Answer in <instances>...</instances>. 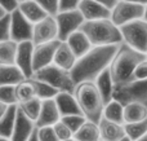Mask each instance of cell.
<instances>
[{
	"mask_svg": "<svg viewBox=\"0 0 147 141\" xmlns=\"http://www.w3.org/2000/svg\"><path fill=\"white\" fill-rule=\"evenodd\" d=\"M120 44L93 45L85 54L79 57L70 70L74 83L79 84L81 82H94L97 77L109 67Z\"/></svg>",
	"mask_w": 147,
	"mask_h": 141,
	"instance_id": "1",
	"label": "cell"
},
{
	"mask_svg": "<svg viewBox=\"0 0 147 141\" xmlns=\"http://www.w3.org/2000/svg\"><path fill=\"white\" fill-rule=\"evenodd\" d=\"M146 58V53L138 52L137 49L132 48L125 43L120 44L109 65V70L115 87H121L132 82V75L136 66Z\"/></svg>",
	"mask_w": 147,
	"mask_h": 141,
	"instance_id": "2",
	"label": "cell"
},
{
	"mask_svg": "<svg viewBox=\"0 0 147 141\" xmlns=\"http://www.w3.org/2000/svg\"><path fill=\"white\" fill-rule=\"evenodd\" d=\"M79 30L85 34L92 45H112L123 43L120 27L110 18L84 21Z\"/></svg>",
	"mask_w": 147,
	"mask_h": 141,
	"instance_id": "3",
	"label": "cell"
},
{
	"mask_svg": "<svg viewBox=\"0 0 147 141\" xmlns=\"http://www.w3.org/2000/svg\"><path fill=\"white\" fill-rule=\"evenodd\" d=\"M76 101L88 121L98 123L103 114L105 102L99 95L94 82H81L76 84L74 91Z\"/></svg>",
	"mask_w": 147,
	"mask_h": 141,
	"instance_id": "4",
	"label": "cell"
},
{
	"mask_svg": "<svg viewBox=\"0 0 147 141\" xmlns=\"http://www.w3.org/2000/svg\"><path fill=\"white\" fill-rule=\"evenodd\" d=\"M32 78L48 83V84H51L52 87H54L59 92L74 93L76 87V84L72 80L71 73L69 70H65L62 67L57 66L53 62L51 65H48V66L35 71Z\"/></svg>",
	"mask_w": 147,
	"mask_h": 141,
	"instance_id": "5",
	"label": "cell"
},
{
	"mask_svg": "<svg viewBox=\"0 0 147 141\" xmlns=\"http://www.w3.org/2000/svg\"><path fill=\"white\" fill-rule=\"evenodd\" d=\"M123 35V43L137 49L138 52L146 53L147 51V22L143 18L134 20L132 22L120 26Z\"/></svg>",
	"mask_w": 147,
	"mask_h": 141,
	"instance_id": "6",
	"label": "cell"
},
{
	"mask_svg": "<svg viewBox=\"0 0 147 141\" xmlns=\"http://www.w3.org/2000/svg\"><path fill=\"white\" fill-rule=\"evenodd\" d=\"M143 12H145V5L125 1V0H117V3L111 9L110 20L120 27L124 23L142 18Z\"/></svg>",
	"mask_w": 147,
	"mask_h": 141,
	"instance_id": "7",
	"label": "cell"
},
{
	"mask_svg": "<svg viewBox=\"0 0 147 141\" xmlns=\"http://www.w3.org/2000/svg\"><path fill=\"white\" fill-rule=\"evenodd\" d=\"M54 18L58 27V40L61 41H65L72 33L78 31L85 21L79 9L58 12Z\"/></svg>",
	"mask_w": 147,
	"mask_h": 141,
	"instance_id": "8",
	"label": "cell"
},
{
	"mask_svg": "<svg viewBox=\"0 0 147 141\" xmlns=\"http://www.w3.org/2000/svg\"><path fill=\"white\" fill-rule=\"evenodd\" d=\"M114 98L121 104L129 101H140L147 106V80L143 82H132L121 87H115Z\"/></svg>",
	"mask_w": 147,
	"mask_h": 141,
	"instance_id": "9",
	"label": "cell"
},
{
	"mask_svg": "<svg viewBox=\"0 0 147 141\" xmlns=\"http://www.w3.org/2000/svg\"><path fill=\"white\" fill-rule=\"evenodd\" d=\"M10 14V39L16 43L31 40L32 39V27L34 23H31L25 16L21 13V10L14 9Z\"/></svg>",
	"mask_w": 147,
	"mask_h": 141,
	"instance_id": "10",
	"label": "cell"
},
{
	"mask_svg": "<svg viewBox=\"0 0 147 141\" xmlns=\"http://www.w3.org/2000/svg\"><path fill=\"white\" fill-rule=\"evenodd\" d=\"M56 39H58V27L54 16H47L39 22L34 23L32 39H31L34 45L56 40Z\"/></svg>",
	"mask_w": 147,
	"mask_h": 141,
	"instance_id": "11",
	"label": "cell"
},
{
	"mask_svg": "<svg viewBox=\"0 0 147 141\" xmlns=\"http://www.w3.org/2000/svg\"><path fill=\"white\" fill-rule=\"evenodd\" d=\"M61 40H51L47 43H41L38 45H34V53H32V69L34 73L43 67L48 66L53 62V57L56 53V49Z\"/></svg>",
	"mask_w": 147,
	"mask_h": 141,
	"instance_id": "12",
	"label": "cell"
},
{
	"mask_svg": "<svg viewBox=\"0 0 147 141\" xmlns=\"http://www.w3.org/2000/svg\"><path fill=\"white\" fill-rule=\"evenodd\" d=\"M32 53H34V43L31 40L21 41L17 45V53H16L14 65L20 67L26 78H32Z\"/></svg>",
	"mask_w": 147,
	"mask_h": 141,
	"instance_id": "13",
	"label": "cell"
},
{
	"mask_svg": "<svg viewBox=\"0 0 147 141\" xmlns=\"http://www.w3.org/2000/svg\"><path fill=\"white\" fill-rule=\"evenodd\" d=\"M78 9L80 10L85 21L110 18V16H111V9L94 1V0H80Z\"/></svg>",
	"mask_w": 147,
	"mask_h": 141,
	"instance_id": "14",
	"label": "cell"
},
{
	"mask_svg": "<svg viewBox=\"0 0 147 141\" xmlns=\"http://www.w3.org/2000/svg\"><path fill=\"white\" fill-rule=\"evenodd\" d=\"M35 128V122L27 118L18 108L14 128H13V132L10 135V141H27Z\"/></svg>",
	"mask_w": 147,
	"mask_h": 141,
	"instance_id": "15",
	"label": "cell"
},
{
	"mask_svg": "<svg viewBox=\"0 0 147 141\" xmlns=\"http://www.w3.org/2000/svg\"><path fill=\"white\" fill-rule=\"evenodd\" d=\"M59 119H61V114L58 111V108H57V104L54 101V98L41 100V109H40L38 119L35 121V126L36 127L53 126Z\"/></svg>",
	"mask_w": 147,
	"mask_h": 141,
	"instance_id": "16",
	"label": "cell"
},
{
	"mask_svg": "<svg viewBox=\"0 0 147 141\" xmlns=\"http://www.w3.org/2000/svg\"><path fill=\"white\" fill-rule=\"evenodd\" d=\"M98 127H99L101 140L103 141H119L123 136H125L124 124L109 121V119L103 118V117L99 119Z\"/></svg>",
	"mask_w": 147,
	"mask_h": 141,
	"instance_id": "17",
	"label": "cell"
},
{
	"mask_svg": "<svg viewBox=\"0 0 147 141\" xmlns=\"http://www.w3.org/2000/svg\"><path fill=\"white\" fill-rule=\"evenodd\" d=\"M54 101L57 104L58 111L61 117L66 115H74V114H83L78 101H76L74 93L70 92H58L54 97ZM84 115V114H83Z\"/></svg>",
	"mask_w": 147,
	"mask_h": 141,
	"instance_id": "18",
	"label": "cell"
},
{
	"mask_svg": "<svg viewBox=\"0 0 147 141\" xmlns=\"http://www.w3.org/2000/svg\"><path fill=\"white\" fill-rule=\"evenodd\" d=\"M76 60H78V57L75 56V53L70 48L69 44L66 41H61L56 49V53H54L53 64H56L57 66L70 71L74 67V65H75Z\"/></svg>",
	"mask_w": 147,
	"mask_h": 141,
	"instance_id": "19",
	"label": "cell"
},
{
	"mask_svg": "<svg viewBox=\"0 0 147 141\" xmlns=\"http://www.w3.org/2000/svg\"><path fill=\"white\" fill-rule=\"evenodd\" d=\"M94 83H96L97 89H98L99 95H101L102 100H103L105 105H106L107 102H110V101L114 98V91H115V84L111 78V74H110L109 67L105 69L97 77Z\"/></svg>",
	"mask_w": 147,
	"mask_h": 141,
	"instance_id": "20",
	"label": "cell"
},
{
	"mask_svg": "<svg viewBox=\"0 0 147 141\" xmlns=\"http://www.w3.org/2000/svg\"><path fill=\"white\" fill-rule=\"evenodd\" d=\"M147 119V106L140 101L124 104V123H136Z\"/></svg>",
	"mask_w": 147,
	"mask_h": 141,
	"instance_id": "21",
	"label": "cell"
},
{
	"mask_svg": "<svg viewBox=\"0 0 147 141\" xmlns=\"http://www.w3.org/2000/svg\"><path fill=\"white\" fill-rule=\"evenodd\" d=\"M65 41L70 45V48L72 49V52L75 53V56L78 57V58L81 57L83 54H85L86 52L93 47L90 44V41H89V39L86 38V35L81 30H78V31H75V33H72Z\"/></svg>",
	"mask_w": 147,
	"mask_h": 141,
	"instance_id": "22",
	"label": "cell"
},
{
	"mask_svg": "<svg viewBox=\"0 0 147 141\" xmlns=\"http://www.w3.org/2000/svg\"><path fill=\"white\" fill-rule=\"evenodd\" d=\"M18 9L21 10L23 16L30 21L31 23H36L40 20H43L44 17H47L45 10L39 5V3L36 0H26V1H22L18 4Z\"/></svg>",
	"mask_w": 147,
	"mask_h": 141,
	"instance_id": "23",
	"label": "cell"
},
{
	"mask_svg": "<svg viewBox=\"0 0 147 141\" xmlns=\"http://www.w3.org/2000/svg\"><path fill=\"white\" fill-rule=\"evenodd\" d=\"M26 79L17 65H0V85H16Z\"/></svg>",
	"mask_w": 147,
	"mask_h": 141,
	"instance_id": "24",
	"label": "cell"
},
{
	"mask_svg": "<svg viewBox=\"0 0 147 141\" xmlns=\"http://www.w3.org/2000/svg\"><path fill=\"white\" fill-rule=\"evenodd\" d=\"M74 139L76 141H99L101 135H99L98 123L86 119L83 126L74 134Z\"/></svg>",
	"mask_w": 147,
	"mask_h": 141,
	"instance_id": "25",
	"label": "cell"
},
{
	"mask_svg": "<svg viewBox=\"0 0 147 141\" xmlns=\"http://www.w3.org/2000/svg\"><path fill=\"white\" fill-rule=\"evenodd\" d=\"M18 104L16 105H9L5 114L0 118V136L10 139V135L13 132L16 124V117H17Z\"/></svg>",
	"mask_w": 147,
	"mask_h": 141,
	"instance_id": "26",
	"label": "cell"
},
{
	"mask_svg": "<svg viewBox=\"0 0 147 141\" xmlns=\"http://www.w3.org/2000/svg\"><path fill=\"white\" fill-rule=\"evenodd\" d=\"M16 97H17V104L36 97V88L32 78H26L16 84Z\"/></svg>",
	"mask_w": 147,
	"mask_h": 141,
	"instance_id": "27",
	"label": "cell"
},
{
	"mask_svg": "<svg viewBox=\"0 0 147 141\" xmlns=\"http://www.w3.org/2000/svg\"><path fill=\"white\" fill-rule=\"evenodd\" d=\"M102 117L109 121L124 124V104H121L116 98H112L110 102L105 105Z\"/></svg>",
	"mask_w": 147,
	"mask_h": 141,
	"instance_id": "28",
	"label": "cell"
},
{
	"mask_svg": "<svg viewBox=\"0 0 147 141\" xmlns=\"http://www.w3.org/2000/svg\"><path fill=\"white\" fill-rule=\"evenodd\" d=\"M17 45L18 43L12 39L0 41V65H14Z\"/></svg>",
	"mask_w": 147,
	"mask_h": 141,
	"instance_id": "29",
	"label": "cell"
},
{
	"mask_svg": "<svg viewBox=\"0 0 147 141\" xmlns=\"http://www.w3.org/2000/svg\"><path fill=\"white\" fill-rule=\"evenodd\" d=\"M18 108L20 110L25 114L27 118H30L31 121L35 122L39 117V113H40L41 109V100L39 97H34L28 101H25V102L18 104Z\"/></svg>",
	"mask_w": 147,
	"mask_h": 141,
	"instance_id": "30",
	"label": "cell"
},
{
	"mask_svg": "<svg viewBox=\"0 0 147 141\" xmlns=\"http://www.w3.org/2000/svg\"><path fill=\"white\" fill-rule=\"evenodd\" d=\"M125 135L130 137L133 141H137L138 139L147 134V119H143L141 122L136 123H124Z\"/></svg>",
	"mask_w": 147,
	"mask_h": 141,
	"instance_id": "31",
	"label": "cell"
},
{
	"mask_svg": "<svg viewBox=\"0 0 147 141\" xmlns=\"http://www.w3.org/2000/svg\"><path fill=\"white\" fill-rule=\"evenodd\" d=\"M34 79V83H35V88H36V97H39L40 100H48V98H54L57 96V93L59 91H57L54 87H52L51 84L43 82V80L39 79Z\"/></svg>",
	"mask_w": 147,
	"mask_h": 141,
	"instance_id": "32",
	"label": "cell"
},
{
	"mask_svg": "<svg viewBox=\"0 0 147 141\" xmlns=\"http://www.w3.org/2000/svg\"><path fill=\"white\" fill-rule=\"evenodd\" d=\"M0 102L5 105H16V85H0Z\"/></svg>",
	"mask_w": 147,
	"mask_h": 141,
	"instance_id": "33",
	"label": "cell"
},
{
	"mask_svg": "<svg viewBox=\"0 0 147 141\" xmlns=\"http://www.w3.org/2000/svg\"><path fill=\"white\" fill-rule=\"evenodd\" d=\"M61 121L71 129L72 134H75V132L83 126V123L86 121V118L83 115V114H74V115L61 117Z\"/></svg>",
	"mask_w": 147,
	"mask_h": 141,
	"instance_id": "34",
	"label": "cell"
},
{
	"mask_svg": "<svg viewBox=\"0 0 147 141\" xmlns=\"http://www.w3.org/2000/svg\"><path fill=\"white\" fill-rule=\"evenodd\" d=\"M36 131H38L39 141H59L53 129V126L36 127Z\"/></svg>",
	"mask_w": 147,
	"mask_h": 141,
	"instance_id": "35",
	"label": "cell"
},
{
	"mask_svg": "<svg viewBox=\"0 0 147 141\" xmlns=\"http://www.w3.org/2000/svg\"><path fill=\"white\" fill-rule=\"evenodd\" d=\"M53 129H54V132H56V135H57V137H58L59 141L67 140V139H71V137H74L72 131L63 123V122L61 121V119L53 124Z\"/></svg>",
	"mask_w": 147,
	"mask_h": 141,
	"instance_id": "36",
	"label": "cell"
},
{
	"mask_svg": "<svg viewBox=\"0 0 147 141\" xmlns=\"http://www.w3.org/2000/svg\"><path fill=\"white\" fill-rule=\"evenodd\" d=\"M10 39V14L7 13L0 18V41Z\"/></svg>",
	"mask_w": 147,
	"mask_h": 141,
	"instance_id": "37",
	"label": "cell"
},
{
	"mask_svg": "<svg viewBox=\"0 0 147 141\" xmlns=\"http://www.w3.org/2000/svg\"><path fill=\"white\" fill-rule=\"evenodd\" d=\"M47 14L56 16L59 12V0H36Z\"/></svg>",
	"mask_w": 147,
	"mask_h": 141,
	"instance_id": "38",
	"label": "cell"
},
{
	"mask_svg": "<svg viewBox=\"0 0 147 141\" xmlns=\"http://www.w3.org/2000/svg\"><path fill=\"white\" fill-rule=\"evenodd\" d=\"M143 80H147V58L136 66L132 75V82H143Z\"/></svg>",
	"mask_w": 147,
	"mask_h": 141,
	"instance_id": "39",
	"label": "cell"
},
{
	"mask_svg": "<svg viewBox=\"0 0 147 141\" xmlns=\"http://www.w3.org/2000/svg\"><path fill=\"white\" fill-rule=\"evenodd\" d=\"M80 0H59V12L78 9Z\"/></svg>",
	"mask_w": 147,
	"mask_h": 141,
	"instance_id": "40",
	"label": "cell"
},
{
	"mask_svg": "<svg viewBox=\"0 0 147 141\" xmlns=\"http://www.w3.org/2000/svg\"><path fill=\"white\" fill-rule=\"evenodd\" d=\"M18 4H20V3H18L17 0H0V7L7 13H10L14 9H17Z\"/></svg>",
	"mask_w": 147,
	"mask_h": 141,
	"instance_id": "41",
	"label": "cell"
},
{
	"mask_svg": "<svg viewBox=\"0 0 147 141\" xmlns=\"http://www.w3.org/2000/svg\"><path fill=\"white\" fill-rule=\"evenodd\" d=\"M94 1L99 3V4L105 5V7H107L109 9H112L114 8V5L117 3V0H94Z\"/></svg>",
	"mask_w": 147,
	"mask_h": 141,
	"instance_id": "42",
	"label": "cell"
},
{
	"mask_svg": "<svg viewBox=\"0 0 147 141\" xmlns=\"http://www.w3.org/2000/svg\"><path fill=\"white\" fill-rule=\"evenodd\" d=\"M8 108H9V105H5V104L0 102V118H1V117L5 114V111L8 110Z\"/></svg>",
	"mask_w": 147,
	"mask_h": 141,
	"instance_id": "43",
	"label": "cell"
},
{
	"mask_svg": "<svg viewBox=\"0 0 147 141\" xmlns=\"http://www.w3.org/2000/svg\"><path fill=\"white\" fill-rule=\"evenodd\" d=\"M27 141H39V137H38V131H36V128L34 129V132L31 134V136L28 137Z\"/></svg>",
	"mask_w": 147,
	"mask_h": 141,
	"instance_id": "44",
	"label": "cell"
},
{
	"mask_svg": "<svg viewBox=\"0 0 147 141\" xmlns=\"http://www.w3.org/2000/svg\"><path fill=\"white\" fill-rule=\"evenodd\" d=\"M125 1L136 3V4H142V5H146L147 4V0H125Z\"/></svg>",
	"mask_w": 147,
	"mask_h": 141,
	"instance_id": "45",
	"label": "cell"
},
{
	"mask_svg": "<svg viewBox=\"0 0 147 141\" xmlns=\"http://www.w3.org/2000/svg\"><path fill=\"white\" fill-rule=\"evenodd\" d=\"M142 18L147 22V4L145 5V12H143V17H142Z\"/></svg>",
	"mask_w": 147,
	"mask_h": 141,
	"instance_id": "46",
	"label": "cell"
},
{
	"mask_svg": "<svg viewBox=\"0 0 147 141\" xmlns=\"http://www.w3.org/2000/svg\"><path fill=\"white\" fill-rule=\"evenodd\" d=\"M119 141H133V140L130 139V137H128L127 135H125V136H123V137H121V139H120Z\"/></svg>",
	"mask_w": 147,
	"mask_h": 141,
	"instance_id": "47",
	"label": "cell"
},
{
	"mask_svg": "<svg viewBox=\"0 0 147 141\" xmlns=\"http://www.w3.org/2000/svg\"><path fill=\"white\" fill-rule=\"evenodd\" d=\"M5 14H7V12H5V10H4V9H3V8H1V7H0V18H1V17H3V16H5Z\"/></svg>",
	"mask_w": 147,
	"mask_h": 141,
	"instance_id": "48",
	"label": "cell"
},
{
	"mask_svg": "<svg viewBox=\"0 0 147 141\" xmlns=\"http://www.w3.org/2000/svg\"><path fill=\"white\" fill-rule=\"evenodd\" d=\"M137 141H147V134H146V135H143V136L141 137V139H138Z\"/></svg>",
	"mask_w": 147,
	"mask_h": 141,
	"instance_id": "49",
	"label": "cell"
},
{
	"mask_svg": "<svg viewBox=\"0 0 147 141\" xmlns=\"http://www.w3.org/2000/svg\"><path fill=\"white\" fill-rule=\"evenodd\" d=\"M0 141H10V139H8V137H3V136H0Z\"/></svg>",
	"mask_w": 147,
	"mask_h": 141,
	"instance_id": "50",
	"label": "cell"
},
{
	"mask_svg": "<svg viewBox=\"0 0 147 141\" xmlns=\"http://www.w3.org/2000/svg\"><path fill=\"white\" fill-rule=\"evenodd\" d=\"M62 141H76L74 137H71V139H67V140H62Z\"/></svg>",
	"mask_w": 147,
	"mask_h": 141,
	"instance_id": "51",
	"label": "cell"
},
{
	"mask_svg": "<svg viewBox=\"0 0 147 141\" xmlns=\"http://www.w3.org/2000/svg\"><path fill=\"white\" fill-rule=\"evenodd\" d=\"M18 3H22V1H26V0H17Z\"/></svg>",
	"mask_w": 147,
	"mask_h": 141,
	"instance_id": "52",
	"label": "cell"
},
{
	"mask_svg": "<svg viewBox=\"0 0 147 141\" xmlns=\"http://www.w3.org/2000/svg\"><path fill=\"white\" fill-rule=\"evenodd\" d=\"M146 57H147V51H146Z\"/></svg>",
	"mask_w": 147,
	"mask_h": 141,
	"instance_id": "53",
	"label": "cell"
},
{
	"mask_svg": "<svg viewBox=\"0 0 147 141\" xmlns=\"http://www.w3.org/2000/svg\"><path fill=\"white\" fill-rule=\"evenodd\" d=\"M99 141H103V140H99Z\"/></svg>",
	"mask_w": 147,
	"mask_h": 141,
	"instance_id": "54",
	"label": "cell"
}]
</instances>
